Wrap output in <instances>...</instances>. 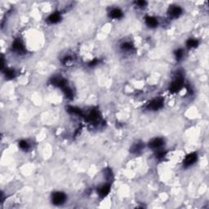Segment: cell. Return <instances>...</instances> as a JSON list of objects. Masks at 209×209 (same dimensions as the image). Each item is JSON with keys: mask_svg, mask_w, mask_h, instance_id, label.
Here are the masks:
<instances>
[{"mask_svg": "<svg viewBox=\"0 0 209 209\" xmlns=\"http://www.w3.org/2000/svg\"><path fill=\"white\" fill-rule=\"evenodd\" d=\"M164 106V99L162 97H158L154 99L148 105V109L151 110H158Z\"/></svg>", "mask_w": 209, "mask_h": 209, "instance_id": "1", "label": "cell"}, {"mask_svg": "<svg viewBox=\"0 0 209 209\" xmlns=\"http://www.w3.org/2000/svg\"><path fill=\"white\" fill-rule=\"evenodd\" d=\"M184 83V79L182 77H179L177 79H176L170 86L169 90L171 92L174 93V92H177L178 91L181 89Z\"/></svg>", "mask_w": 209, "mask_h": 209, "instance_id": "2", "label": "cell"}, {"mask_svg": "<svg viewBox=\"0 0 209 209\" xmlns=\"http://www.w3.org/2000/svg\"><path fill=\"white\" fill-rule=\"evenodd\" d=\"M66 200V195L62 192H55L52 194V203L55 205H61Z\"/></svg>", "mask_w": 209, "mask_h": 209, "instance_id": "3", "label": "cell"}, {"mask_svg": "<svg viewBox=\"0 0 209 209\" xmlns=\"http://www.w3.org/2000/svg\"><path fill=\"white\" fill-rule=\"evenodd\" d=\"M196 161H197V154L196 153H191L186 157L184 162H183V164L185 167H189V166H191L192 164H194Z\"/></svg>", "mask_w": 209, "mask_h": 209, "instance_id": "4", "label": "cell"}, {"mask_svg": "<svg viewBox=\"0 0 209 209\" xmlns=\"http://www.w3.org/2000/svg\"><path fill=\"white\" fill-rule=\"evenodd\" d=\"M12 48L17 51V53H24L25 51V47L23 45L22 42L20 39H17L14 41L13 44H12Z\"/></svg>", "mask_w": 209, "mask_h": 209, "instance_id": "5", "label": "cell"}, {"mask_svg": "<svg viewBox=\"0 0 209 209\" xmlns=\"http://www.w3.org/2000/svg\"><path fill=\"white\" fill-rule=\"evenodd\" d=\"M164 141L163 139L161 138H155V139H153L152 141H150L149 143V146L151 149H158L159 147H161L164 145Z\"/></svg>", "mask_w": 209, "mask_h": 209, "instance_id": "6", "label": "cell"}, {"mask_svg": "<svg viewBox=\"0 0 209 209\" xmlns=\"http://www.w3.org/2000/svg\"><path fill=\"white\" fill-rule=\"evenodd\" d=\"M182 13V9L178 6H173L170 8L169 15L173 18L178 17Z\"/></svg>", "mask_w": 209, "mask_h": 209, "instance_id": "7", "label": "cell"}, {"mask_svg": "<svg viewBox=\"0 0 209 209\" xmlns=\"http://www.w3.org/2000/svg\"><path fill=\"white\" fill-rule=\"evenodd\" d=\"M51 83L55 86L60 87H65L66 81L61 77H54L51 79Z\"/></svg>", "mask_w": 209, "mask_h": 209, "instance_id": "8", "label": "cell"}, {"mask_svg": "<svg viewBox=\"0 0 209 209\" xmlns=\"http://www.w3.org/2000/svg\"><path fill=\"white\" fill-rule=\"evenodd\" d=\"M146 23L149 27H156L157 25H158V21L156 18L153 17H146Z\"/></svg>", "mask_w": 209, "mask_h": 209, "instance_id": "9", "label": "cell"}, {"mask_svg": "<svg viewBox=\"0 0 209 209\" xmlns=\"http://www.w3.org/2000/svg\"><path fill=\"white\" fill-rule=\"evenodd\" d=\"M61 15L59 13H53L48 17L47 21L51 24H56V23L59 22L61 21Z\"/></svg>", "mask_w": 209, "mask_h": 209, "instance_id": "10", "label": "cell"}, {"mask_svg": "<svg viewBox=\"0 0 209 209\" xmlns=\"http://www.w3.org/2000/svg\"><path fill=\"white\" fill-rule=\"evenodd\" d=\"M110 17L114 19H119L123 17V12L119 8H114L113 10L110 12Z\"/></svg>", "mask_w": 209, "mask_h": 209, "instance_id": "11", "label": "cell"}, {"mask_svg": "<svg viewBox=\"0 0 209 209\" xmlns=\"http://www.w3.org/2000/svg\"><path fill=\"white\" fill-rule=\"evenodd\" d=\"M110 185H105V186H103L101 188L99 189V194H100L101 197L104 198V197H106L108 194L110 193Z\"/></svg>", "mask_w": 209, "mask_h": 209, "instance_id": "12", "label": "cell"}, {"mask_svg": "<svg viewBox=\"0 0 209 209\" xmlns=\"http://www.w3.org/2000/svg\"><path fill=\"white\" fill-rule=\"evenodd\" d=\"M143 147H144V146H143V144L141 142H137V143L134 144L132 146V147L131 148L130 151L132 153H138L141 151V150L143 149Z\"/></svg>", "mask_w": 209, "mask_h": 209, "instance_id": "13", "label": "cell"}, {"mask_svg": "<svg viewBox=\"0 0 209 209\" xmlns=\"http://www.w3.org/2000/svg\"><path fill=\"white\" fill-rule=\"evenodd\" d=\"M63 91H64V93H65V95L66 96L67 98H69V99H72L73 98V91H72V90L69 87H63Z\"/></svg>", "mask_w": 209, "mask_h": 209, "instance_id": "14", "label": "cell"}, {"mask_svg": "<svg viewBox=\"0 0 209 209\" xmlns=\"http://www.w3.org/2000/svg\"><path fill=\"white\" fill-rule=\"evenodd\" d=\"M67 110H68L69 113L74 114H78V115H82V110L80 109H79V108L69 106L67 109Z\"/></svg>", "mask_w": 209, "mask_h": 209, "instance_id": "15", "label": "cell"}, {"mask_svg": "<svg viewBox=\"0 0 209 209\" xmlns=\"http://www.w3.org/2000/svg\"><path fill=\"white\" fill-rule=\"evenodd\" d=\"M4 73H5L6 78H7L8 79H13L15 77V71L13 69H7Z\"/></svg>", "mask_w": 209, "mask_h": 209, "instance_id": "16", "label": "cell"}, {"mask_svg": "<svg viewBox=\"0 0 209 209\" xmlns=\"http://www.w3.org/2000/svg\"><path fill=\"white\" fill-rule=\"evenodd\" d=\"M198 44V40L196 39H190L187 41L186 45L188 46V47H196Z\"/></svg>", "mask_w": 209, "mask_h": 209, "instance_id": "17", "label": "cell"}, {"mask_svg": "<svg viewBox=\"0 0 209 209\" xmlns=\"http://www.w3.org/2000/svg\"><path fill=\"white\" fill-rule=\"evenodd\" d=\"M183 55H184V51L182 49H178L175 51V56H176V59L177 61H180L181 58L183 57Z\"/></svg>", "mask_w": 209, "mask_h": 209, "instance_id": "18", "label": "cell"}, {"mask_svg": "<svg viewBox=\"0 0 209 209\" xmlns=\"http://www.w3.org/2000/svg\"><path fill=\"white\" fill-rule=\"evenodd\" d=\"M121 47L124 49V50H126V51H129L131 50L132 48V44L130 43H128V42H127V43H123L122 46H121Z\"/></svg>", "mask_w": 209, "mask_h": 209, "instance_id": "19", "label": "cell"}, {"mask_svg": "<svg viewBox=\"0 0 209 209\" xmlns=\"http://www.w3.org/2000/svg\"><path fill=\"white\" fill-rule=\"evenodd\" d=\"M19 146H20V147H21L22 150H28L29 149V144L27 143V141H20Z\"/></svg>", "mask_w": 209, "mask_h": 209, "instance_id": "20", "label": "cell"}, {"mask_svg": "<svg viewBox=\"0 0 209 209\" xmlns=\"http://www.w3.org/2000/svg\"><path fill=\"white\" fill-rule=\"evenodd\" d=\"M97 118H98V114H97L96 111H91L90 114H89V116H88V119L91 121L96 120Z\"/></svg>", "mask_w": 209, "mask_h": 209, "instance_id": "21", "label": "cell"}, {"mask_svg": "<svg viewBox=\"0 0 209 209\" xmlns=\"http://www.w3.org/2000/svg\"><path fill=\"white\" fill-rule=\"evenodd\" d=\"M166 154H167V153L165 152V151H158V154H156V156H157V158H164V156L166 155Z\"/></svg>", "mask_w": 209, "mask_h": 209, "instance_id": "22", "label": "cell"}, {"mask_svg": "<svg viewBox=\"0 0 209 209\" xmlns=\"http://www.w3.org/2000/svg\"><path fill=\"white\" fill-rule=\"evenodd\" d=\"M136 3L138 6H140V7H144V6L146 5V1H137V2H136Z\"/></svg>", "mask_w": 209, "mask_h": 209, "instance_id": "23", "label": "cell"}, {"mask_svg": "<svg viewBox=\"0 0 209 209\" xmlns=\"http://www.w3.org/2000/svg\"><path fill=\"white\" fill-rule=\"evenodd\" d=\"M97 63H98V60H97V59H94L92 61H91L90 64H89V65H90V66H94V65H96Z\"/></svg>", "mask_w": 209, "mask_h": 209, "instance_id": "24", "label": "cell"}, {"mask_svg": "<svg viewBox=\"0 0 209 209\" xmlns=\"http://www.w3.org/2000/svg\"><path fill=\"white\" fill-rule=\"evenodd\" d=\"M71 60V57H66L64 58V60H63V63H66L68 61H70Z\"/></svg>", "mask_w": 209, "mask_h": 209, "instance_id": "25", "label": "cell"}]
</instances>
